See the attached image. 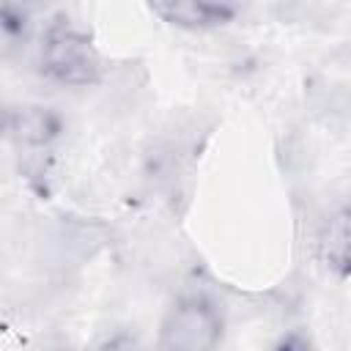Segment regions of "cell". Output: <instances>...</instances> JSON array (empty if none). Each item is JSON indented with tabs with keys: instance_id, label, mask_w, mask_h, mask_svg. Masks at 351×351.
<instances>
[{
	"instance_id": "1",
	"label": "cell",
	"mask_w": 351,
	"mask_h": 351,
	"mask_svg": "<svg viewBox=\"0 0 351 351\" xmlns=\"http://www.w3.org/2000/svg\"><path fill=\"white\" fill-rule=\"evenodd\" d=\"M38 71L55 85L88 88L101 80L104 60L85 30H80L71 22H55L41 36Z\"/></svg>"
},
{
	"instance_id": "2",
	"label": "cell",
	"mask_w": 351,
	"mask_h": 351,
	"mask_svg": "<svg viewBox=\"0 0 351 351\" xmlns=\"http://www.w3.org/2000/svg\"><path fill=\"white\" fill-rule=\"evenodd\" d=\"M222 337V310L203 293L178 296L159 324V351H217Z\"/></svg>"
},
{
	"instance_id": "3",
	"label": "cell",
	"mask_w": 351,
	"mask_h": 351,
	"mask_svg": "<svg viewBox=\"0 0 351 351\" xmlns=\"http://www.w3.org/2000/svg\"><path fill=\"white\" fill-rule=\"evenodd\" d=\"M66 132L63 115L47 104H5L0 107V134L22 148H49Z\"/></svg>"
},
{
	"instance_id": "4",
	"label": "cell",
	"mask_w": 351,
	"mask_h": 351,
	"mask_svg": "<svg viewBox=\"0 0 351 351\" xmlns=\"http://www.w3.org/2000/svg\"><path fill=\"white\" fill-rule=\"evenodd\" d=\"M151 11L162 22L192 33L225 27L239 14L233 3H219V0H156L151 3Z\"/></svg>"
},
{
	"instance_id": "5",
	"label": "cell",
	"mask_w": 351,
	"mask_h": 351,
	"mask_svg": "<svg viewBox=\"0 0 351 351\" xmlns=\"http://www.w3.org/2000/svg\"><path fill=\"white\" fill-rule=\"evenodd\" d=\"M30 41V14L19 5L0 3V60L19 55Z\"/></svg>"
},
{
	"instance_id": "6",
	"label": "cell",
	"mask_w": 351,
	"mask_h": 351,
	"mask_svg": "<svg viewBox=\"0 0 351 351\" xmlns=\"http://www.w3.org/2000/svg\"><path fill=\"white\" fill-rule=\"evenodd\" d=\"M348 239H351L348 211L340 208L337 214L329 217V225L321 236V255L329 263V269L337 271L340 277H346V271H348Z\"/></svg>"
},
{
	"instance_id": "7",
	"label": "cell",
	"mask_w": 351,
	"mask_h": 351,
	"mask_svg": "<svg viewBox=\"0 0 351 351\" xmlns=\"http://www.w3.org/2000/svg\"><path fill=\"white\" fill-rule=\"evenodd\" d=\"M274 351H315V348H313V343L302 332H288L285 337H280Z\"/></svg>"
},
{
	"instance_id": "8",
	"label": "cell",
	"mask_w": 351,
	"mask_h": 351,
	"mask_svg": "<svg viewBox=\"0 0 351 351\" xmlns=\"http://www.w3.org/2000/svg\"><path fill=\"white\" fill-rule=\"evenodd\" d=\"M96 351H137V346L129 340V337H123V335H118V337H110V340H104Z\"/></svg>"
}]
</instances>
